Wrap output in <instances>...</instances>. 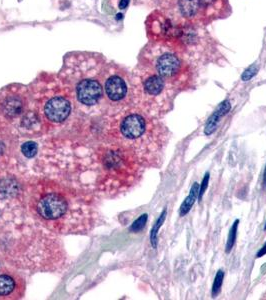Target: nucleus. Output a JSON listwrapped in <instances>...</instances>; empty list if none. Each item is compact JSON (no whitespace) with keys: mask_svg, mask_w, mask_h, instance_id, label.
I'll list each match as a JSON object with an SVG mask.
<instances>
[{"mask_svg":"<svg viewBox=\"0 0 266 300\" xmlns=\"http://www.w3.org/2000/svg\"><path fill=\"white\" fill-rule=\"evenodd\" d=\"M107 65L101 56L94 53H71L64 63V73L71 75L76 100L85 106H94L104 96L101 80Z\"/></svg>","mask_w":266,"mask_h":300,"instance_id":"nucleus-1","label":"nucleus"},{"mask_svg":"<svg viewBox=\"0 0 266 300\" xmlns=\"http://www.w3.org/2000/svg\"><path fill=\"white\" fill-rule=\"evenodd\" d=\"M36 215L47 224H62L70 214L71 202L66 192L47 189L36 194L33 200Z\"/></svg>","mask_w":266,"mask_h":300,"instance_id":"nucleus-2","label":"nucleus"},{"mask_svg":"<svg viewBox=\"0 0 266 300\" xmlns=\"http://www.w3.org/2000/svg\"><path fill=\"white\" fill-rule=\"evenodd\" d=\"M29 105L24 87L9 86L0 91V114L8 120H13L25 113Z\"/></svg>","mask_w":266,"mask_h":300,"instance_id":"nucleus-3","label":"nucleus"},{"mask_svg":"<svg viewBox=\"0 0 266 300\" xmlns=\"http://www.w3.org/2000/svg\"><path fill=\"white\" fill-rule=\"evenodd\" d=\"M25 289V279L20 273L7 268L0 270V299H21Z\"/></svg>","mask_w":266,"mask_h":300,"instance_id":"nucleus-4","label":"nucleus"},{"mask_svg":"<svg viewBox=\"0 0 266 300\" xmlns=\"http://www.w3.org/2000/svg\"><path fill=\"white\" fill-rule=\"evenodd\" d=\"M71 111L72 103L70 99L63 94L50 96L43 105L45 118L53 123H62L65 121L71 114Z\"/></svg>","mask_w":266,"mask_h":300,"instance_id":"nucleus-5","label":"nucleus"},{"mask_svg":"<svg viewBox=\"0 0 266 300\" xmlns=\"http://www.w3.org/2000/svg\"><path fill=\"white\" fill-rule=\"evenodd\" d=\"M107 73H108V65H107ZM105 80L103 83V93L106 98L113 103H119L123 101L129 91L128 82L122 72L114 71L109 72L106 76L105 73Z\"/></svg>","mask_w":266,"mask_h":300,"instance_id":"nucleus-6","label":"nucleus"},{"mask_svg":"<svg viewBox=\"0 0 266 300\" xmlns=\"http://www.w3.org/2000/svg\"><path fill=\"white\" fill-rule=\"evenodd\" d=\"M183 63L178 55L172 52H163L158 55L154 61L155 73L161 76L165 81L178 78L182 72Z\"/></svg>","mask_w":266,"mask_h":300,"instance_id":"nucleus-7","label":"nucleus"},{"mask_svg":"<svg viewBox=\"0 0 266 300\" xmlns=\"http://www.w3.org/2000/svg\"><path fill=\"white\" fill-rule=\"evenodd\" d=\"M149 37L154 40H165L178 35V31L172 25L171 21L164 15L155 12L152 13L146 22Z\"/></svg>","mask_w":266,"mask_h":300,"instance_id":"nucleus-8","label":"nucleus"},{"mask_svg":"<svg viewBox=\"0 0 266 300\" xmlns=\"http://www.w3.org/2000/svg\"><path fill=\"white\" fill-rule=\"evenodd\" d=\"M119 128L121 135L125 139L138 140L147 131V120L140 113H130L121 120Z\"/></svg>","mask_w":266,"mask_h":300,"instance_id":"nucleus-9","label":"nucleus"},{"mask_svg":"<svg viewBox=\"0 0 266 300\" xmlns=\"http://www.w3.org/2000/svg\"><path fill=\"white\" fill-rule=\"evenodd\" d=\"M217 0H179L181 14L190 20L201 19Z\"/></svg>","mask_w":266,"mask_h":300,"instance_id":"nucleus-10","label":"nucleus"},{"mask_svg":"<svg viewBox=\"0 0 266 300\" xmlns=\"http://www.w3.org/2000/svg\"><path fill=\"white\" fill-rule=\"evenodd\" d=\"M144 92L149 96H157L164 89L165 80L156 73L148 74L142 82Z\"/></svg>","mask_w":266,"mask_h":300,"instance_id":"nucleus-11","label":"nucleus"},{"mask_svg":"<svg viewBox=\"0 0 266 300\" xmlns=\"http://www.w3.org/2000/svg\"><path fill=\"white\" fill-rule=\"evenodd\" d=\"M230 108H231L230 102L228 100H225L219 105V107L217 110L214 111V113L209 117V119L206 122V125H205V128H204V133L206 135H211L212 133L215 132L220 118L223 117L224 115H226L229 112Z\"/></svg>","mask_w":266,"mask_h":300,"instance_id":"nucleus-12","label":"nucleus"},{"mask_svg":"<svg viewBox=\"0 0 266 300\" xmlns=\"http://www.w3.org/2000/svg\"><path fill=\"white\" fill-rule=\"evenodd\" d=\"M198 192H199V184L195 182L192 185L188 196L184 199V201L182 202V204H181V206L179 208V215L180 216H184L190 211L193 204L198 199Z\"/></svg>","mask_w":266,"mask_h":300,"instance_id":"nucleus-13","label":"nucleus"},{"mask_svg":"<svg viewBox=\"0 0 266 300\" xmlns=\"http://www.w3.org/2000/svg\"><path fill=\"white\" fill-rule=\"evenodd\" d=\"M166 213H167V211H166V209H164L162 214L160 215L159 219H157L156 223L154 224V226H153V228L151 230L150 238H151V243H152L153 247H156V246H157V234H158V231H159L161 225L163 224L164 220L166 219Z\"/></svg>","mask_w":266,"mask_h":300,"instance_id":"nucleus-14","label":"nucleus"},{"mask_svg":"<svg viewBox=\"0 0 266 300\" xmlns=\"http://www.w3.org/2000/svg\"><path fill=\"white\" fill-rule=\"evenodd\" d=\"M238 223H239V220L237 219L234 221V223L232 224L230 230H229V234H228V238H227V241H226V246H225V251L226 253H229L233 246L235 244V240H237V228H238Z\"/></svg>","mask_w":266,"mask_h":300,"instance_id":"nucleus-15","label":"nucleus"},{"mask_svg":"<svg viewBox=\"0 0 266 300\" xmlns=\"http://www.w3.org/2000/svg\"><path fill=\"white\" fill-rule=\"evenodd\" d=\"M223 278H224V272L222 270H218V272L216 273V275H215L214 282L212 285V290H211L213 297H215L220 292V289H221V286L223 283Z\"/></svg>","mask_w":266,"mask_h":300,"instance_id":"nucleus-16","label":"nucleus"},{"mask_svg":"<svg viewBox=\"0 0 266 300\" xmlns=\"http://www.w3.org/2000/svg\"><path fill=\"white\" fill-rule=\"evenodd\" d=\"M37 150H38L37 144L34 143V142H31V141L25 142L21 146V151H22L23 155L26 156L27 158L33 157L37 153Z\"/></svg>","mask_w":266,"mask_h":300,"instance_id":"nucleus-17","label":"nucleus"},{"mask_svg":"<svg viewBox=\"0 0 266 300\" xmlns=\"http://www.w3.org/2000/svg\"><path fill=\"white\" fill-rule=\"evenodd\" d=\"M146 221H147V214H143L141 215L139 219H137L131 226L130 230L133 231V232H138L140 231L141 229L144 228L145 224H146Z\"/></svg>","mask_w":266,"mask_h":300,"instance_id":"nucleus-18","label":"nucleus"},{"mask_svg":"<svg viewBox=\"0 0 266 300\" xmlns=\"http://www.w3.org/2000/svg\"><path fill=\"white\" fill-rule=\"evenodd\" d=\"M257 71H258L257 66H256L255 64H253V65H251L250 67H248V68L243 72V74L241 75V79H242L243 81H248V80H250L253 76L256 75Z\"/></svg>","mask_w":266,"mask_h":300,"instance_id":"nucleus-19","label":"nucleus"},{"mask_svg":"<svg viewBox=\"0 0 266 300\" xmlns=\"http://www.w3.org/2000/svg\"><path fill=\"white\" fill-rule=\"evenodd\" d=\"M209 172H206L205 173V175H204V177H203V179H202V182H201V185L199 186V192H198V200L199 201H201V199H202V196L204 195V193H205V190L207 189V187H208V183H209Z\"/></svg>","mask_w":266,"mask_h":300,"instance_id":"nucleus-20","label":"nucleus"},{"mask_svg":"<svg viewBox=\"0 0 266 300\" xmlns=\"http://www.w3.org/2000/svg\"><path fill=\"white\" fill-rule=\"evenodd\" d=\"M266 254V242L264 246H262V248L257 252V254H256V257L257 258H259V257H262L263 255H265Z\"/></svg>","mask_w":266,"mask_h":300,"instance_id":"nucleus-21","label":"nucleus"},{"mask_svg":"<svg viewBox=\"0 0 266 300\" xmlns=\"http://www.w3.org/2000/svg\"><path fill=\"white\" fill-rule=\"evenodd\" d=\"M128 2H129V0H121V2L119 4L120 9H124L128 5Z\"/></svg>","mask_w":266,"mask_h":300,"instance_id":"nucleus-22","label":"nucleus"},{"mask_svg":"<svg viewBox=\"0 0 266 300\" xmlns=\"http://www.w3.org/2000/svg\"><path fill=\"white\" fill-rule=\"evenodd\" d=\"M263 185H264V187H265L266 190V166L265 170H264V176H263Z\"/></svg>","mask_w":266,"mask_h":300,"instance_id":"nucleus-23","label":"nucleus"},{"mask_svg":"<svg viewBox=\"0 0 266 300\" xmlns=\"http://www.w3.org/2000/svg\"><path fill=\"white\" fill-rule=\"evenodd\" d=\"M2 267H3V259H2V256L0 255V270L2 269Z\"/></svg>","mask_w":266,"mask_h":300,"instance_id":"nucleus-24","label":"nucleus"},{"mask_svg":"<svg viewBox=\"0 0 266 300\" xmlns=\"http://www.w3.org/2000/svg\"><path fill=\"white\" fill-rule=\"evenodd\" d=\"M264 230H266V222H265V225H264Z\"/></svg>","mask_w":266,"mask_h":300,"instance_id":"nucleus-25","label":"nucleus"}]
</instances>
